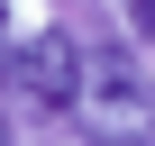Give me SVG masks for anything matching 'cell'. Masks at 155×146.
Masks as SVG:
<instances>
[{
  "label": "cell",
  "instance_id": "4",
  "mask_svg": "<svg viewBox=\"0 0 155 146\" xmlns=\"http://www.w3.org/2000/svg\"><path fill=\"white\" fill-rule=\"evenodd\" d=\"M91 146H155V137H91Z\"/></svg>",
  "mask_w": 155,
  "mask_h": 146
},
{
  "label": "cell",
  "instance_id": "5",
  "mask_svg": "<svg viewBox=\"0 0 155 146\" xmlns=\"http://www.w3.org/2000/svg\"><path fill=\"white\" fill-rule=\"evenodd\" d=\"M0 46H9V0H0Z\"/></svg>",
  "mask_w": 155,
  "mask_h": 146
},
{
  "label": "cell",
  "instance_id": "1",
  "mask_svg": "<svg viewBox=\"0 0 155 146\" xmlns=\"http://www.w3.org/2000/svg\"><path fill=\"white\" fill-rule=\"evenodd\" d=\"M73 119L91 137H155V82L128 46H82L73 73Z\"/></svg>",
  "mask_w": 155,
  "mask_h": 146
},
{
  "label": "cell",
  "instance_id": "6",
  "mask_svg": "<svg viewBox=\"0 0 155 146\" xmlns=\"http://www.w3.org/2000/svg\"><path fill=\"white\" fill-rule=\"evenodd\" d=\"M0 146H9V128H0Z\"/></svg>",
  "mask_w": 155,
  "mask_h": 146
},
{
  "label": "cell",
  "instance_id": "3",
  "mask_svg": "<svg viewBox=\"0 0 155 146\" xmlns=\"http://www.w3.org/2000/svg\"><path fill=\"white\" fill-rule=\"evenodd\" d=\"M128 18L146 28V46H155V0H128Z\"/></svg>",
  "mask_w": 155,
  "mask_h": 146
},
{
  "label": "cell",
  "instance_id": "2",
  "mask_svg": "<svg viewBox=\"0 0 155 146\" xmlns=\"http://www.w3.org/2000/svg\"><path fill=\"white\" fill-rule=\"evenodd\" d=\"M73 73H82V46H73L64 28H9V46H0V82H9L18 101L73 110Z\"/></svg>",
  "mask_w": 155,
  "mask_h": 146
}]
</instances>
